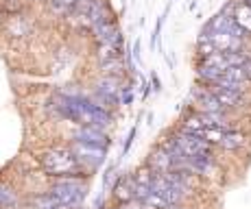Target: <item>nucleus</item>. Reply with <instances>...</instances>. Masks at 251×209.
Listing matches in <instances>:
<instances>
[{"mask_svg":"<svg viewBox=\"0 0 251 209\" xmlns=\"http://www.w3.org/2000/svg\"><path fill=\"white\" fill-rule=\"evenodd\" d=\"M42 170L48 174V177H81L83 172V163L75 157L70 148H50L42 155L40 159Z\"/></svg>","mask_w":251,"mask_h":209,"instance_id":"obj_1","label":"nucleus"},{"mask_svg":"<svg viewBox=\"0 0 251 209\" xmlns=\"http://www.w3.org/2000/svg\"><path fill=\"white\" fill-rule=\"evenodd\" d=\"M85 189L88 187L81 177H64L52 183L48 194L64 209H79L81 203L85 201Z\"/></svg>","mask_w":251,"mask_h":209,"instance_id":"obj_2","label":"nucleus"},{"mask_svg":"<svg viewBox=\"0 0 251 209\" xmlns=\"http://www.w3.org/2000/svg\"><path fill=\"white\" fill-rule=\"evenodd\" d=\"M171 139L177 144V148L181 150L186 157H197V155H212V144L205 142L203 138L195 133H186V131H175L171 135Z\"/></svg>","mask_w":251,"mask_h":209,"instance_id":"obj_3","label":"nucleus"},{"mask_svg":"<svg viewBox=\"0 0 251 209\" xmlns=\"http://www.w3.org/2000/svg\"><path fill=\"white\" fill-rule=\"evenodd\" d=\"M70 150L75 153V157L79 159L83 166H90V168H96L105 162V155H107V148H100V146H94V144H85V142H72Z\"/></svg>","mask_w":251,"mask_h":209,"instance_id":"obj_4","label":"nucleus"},{"mask_svg":"<svg viewBox=\"0 0 251 209\" xmlns=\"http://www.w3.org/2000/svg\"><path fill=\"white\" fill-rule=\"evenodd\" d=\"M247 83H249V79H247V74H245L243 68H227V70L219 76V81H216L214 85L227 87V90H234V92L245 94V90H247L245 85H247Z\"/></svg>","mask_w":251,"mask_h":209,"instance_id":"obj_5","label":"nucleus"},{"mask_svg":"<svg viewBox=\"0 0 251 209\" xmlns=\"http://www.w3.org/2000/svg\"><path fill=\"white\" fill-rule=\"evenodd\" d=\"M75 139L76 142L94 144V146H100V148H109V144H112L103 129H96V126H88V124H83L81 129H76Z\"/></svg>","mask_w":251,"mask_h":209,"instance_id":"obj_6","label":"nucleus"},{"mask_svg":"<svg viewBox=\"0 0 251 209\" xmlns=\"http://www.w3.org/2000/svg\"><path fill=\"white\" fill-rule=\"evenodd\" d=\"M212 90V94L216 96L223 109H238V107L245 105V94L240 92H234V90H227V87H219V85H207Z\"/></svg>","mask_w":251,"mask_h":209,"instance_id":"obj_7","label":"nucleus"},{"mask_svg":"<svg viewBox=\"0 0 251 209\" xmlns=\"http://www.w3.org/2000/svg\"><path fill=\"white\" fill-rule=\"evenodd\" d=\"M147 166L151 168L153 172H171V170H175V159H173L162 146H157L149 153Z\"/></svg>","mask_w":251,"mask_h":209,"instance_id":"obj_8","label":"nucleus"},{"mask_svg":"<svg viewBox=\"0 0 251 209\" xmlns=\"http://www.w3.org/2000/svg\"><path fill=\"white\" fill-rule=\"evenodd\" d=\"M192 98H195L199 111H225L223 105L212 94L210 87H195V90H192Z\"/></svg>","mask_w":251,"mask_h":209,"instance_id":"obj_9","label":"nucleus"},{"mask_svg":"<svg viewBox=\"0 0 251 209\" xmlns=\"http://www.w3.org/2000/svg\"><path fill=\"white\" fill-rule=\"evenodd\" d=\"M133 194H136V179L133 174H125L116 181L114 186V198L123 205V203H131L133 201Z\"/></svg>","mask_w":251,"mask_h":209,"instance_id":"obj_10","label":"nucleus"},{"mask_svg":"<svg viewBox=\"0 0 251 209\" xmlns=\"http://www.w3.org/2000/svg\"><path fill=\"white\" fill-rule=\"evenodd\" d=\"M245 142H247V135L243 133V131H236V129H229L223 133V138H221L219 146L225 148V150H238L245 146Z\"/></svg>","mask_w":251,"mask_h":209,"instance_id":"obj_11","label":"nucleus"},{"mask_svg":"<svg viewBox=\"0 0 251 209\" xmlns=\"http://www.w3.org/2000/svg\"><path fill=\"white\" fill-rule=\"evenodd\" d=\"M231 18L236 20V24L240 26V31L247 35V33H251V7L249 4H245V2H240V4H236V9H234V13H231Z\"/></svg>","mask_w":251,"mask_h":209,"instance_id":"obj_12","label":"nucleus"},{"mask_svg":"<svg viewBox=\"0 0 251 209\" xmlns=\"http://www.w3.org/2000/svg\"><path fill=\"white\" fill-rule=\"evenodd\" d=\"M16 207H18V194L7 183H0V209H16Z\"/></svg>","mask_w":251,"mask_h":209,"instance_id":"obj_13","label":"nucleus"},{"mask_svg":"<svg viewBox=\"0 0 251 209\" xmlns=\"http://www.w3.org/2000/svg\"><path fill=\"white\" fill-rule=\"evenodd\" d=\"M31 209H64L50 194H40L31 198Z\"/></svg>","mask_w":251,"mask_h":209,"instance_id":"obj_14","label":"nucleus"},{"mask_svg":"<svg viewBox=\"0 0 251 209\" xmlns=\"http://www.w3.org/2000/svg\"><path fill=\"white\" fill-rule=\"evenodd\" d=\"M136 133H138V124L133 126L131 131H129V138H127V142H125V146H123V157L129 153V148H131V144H133V139H136Z\"/></svg>","mask_w":251,"mask_h":209,"instance_id":"obj_15","label":"nucleus"},{"mask_svg":"<svg viewBox=\"0 0 251 209\" xmlns=\"http://www.w3.org/2000/svg\"><path fill=\"white\" fill-rule=\"evenodd\" d=\"M52 4H57L59 9H68V7H75L76 0H52Z\"/></svg>","mask_w":251,"mask_h":209,"instance_id":"obj_16","label":"nucleus"},{"mask_svg":"<svg viewBox=\"0 0 251 209\" xmlns=\"http://www.w3.org/2000/svg\"><path fill=\"white\" fill-rule=\"evenodd\" d=\"M151 90H153V92H162V81L157 79L155 72L151 74Z\"/></svg>","mask_w":251,"mask_h":209,"instance_id":"obj_17","label":"nucleus"},{"mask_svg":"<svg viewBox=\"0 0 251 209\" xmlns=\"http://www.w3.org/2000/svg\"><path fill=\"white\" fill-rule=\"evenodd\" d=\"M131 57H133L136 61H142V55H140V40L133 44V52H131Z\"/></svg>","mask_w":251,"mask_h":209,"instance_id":"obj_18","label":"nucleus"},{"mask_svg":"<svg viewBox=\"0 0 251 209\" xmlns=\"http://www.w3.org/2000/svg\"><path fill=\"white\" fill-rule=\"evenodd\" d=\"M243 70H245V74H247V79L251 81V57H249V59H247V61H245Z\"/></svg>","mask_w":251,"mask_h":209,"instance_id":"obj_19","label":"nucleus"},{"mask_svg":"<svg viewBox=\"0 0 251 209\" xmlns=\"http://www.w3.org/2000/svg\"><path fill=\"white\" fill-rule=\"evenodd\" d=\"M245 4H249V7H251V0H247V2H245Z\"/></svg>","mask_w":251,"mask_h":209,"instance_id":"obj_20","label":"nucleus"},{"mask_svg":"<svg viewBox=\"0 0 251 209\" xmlns=\"http://www.w3.org/2000/svg\"><path fill=\"white\" fill-rule=\"evenodd\" d=\"M168 207H171V205H168Z\"/></svg>","mask_w":251,"mask_h":209,"instance_id":"obj_21","label":"nucleus"}]
</instances>
